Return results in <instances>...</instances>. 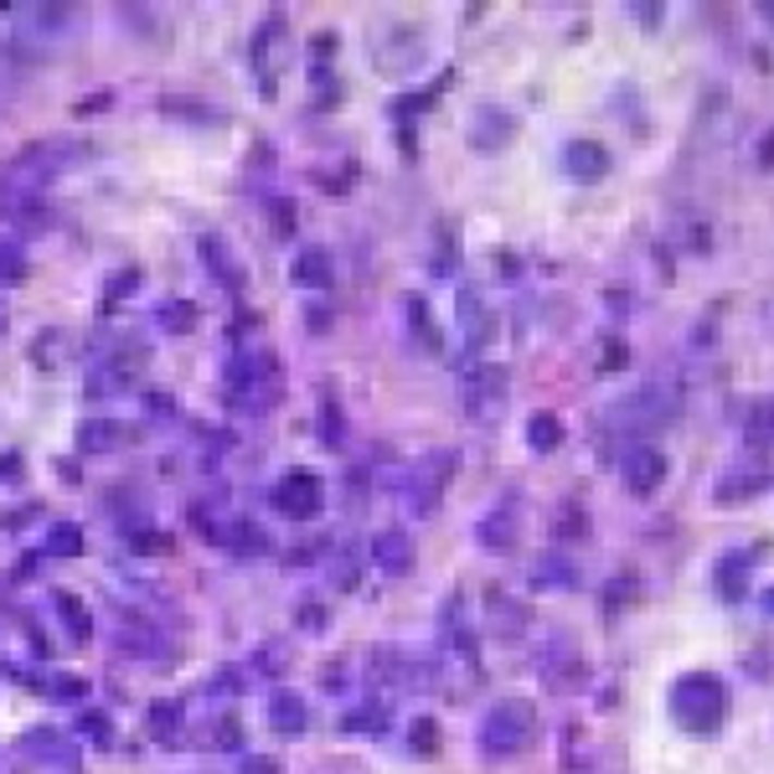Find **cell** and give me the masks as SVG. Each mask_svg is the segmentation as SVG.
Masks as SVG:
<instances>
[{"instance_id":"obj_16","label":"cell","mask_w":774,"mask_h":774,"mask_svg":"<svg viewBox=\"0 0 774 774\" xmlns=\"http://www.w3.org/2000/svg\"><path fill=\"white\" fill-rule=\"evenodd\" d=\"M305 723H310V708H305V697L299 692H274L269 697V728H274V734L299 738L305 734Z\"/></svg>"},{"instance_id":"obj_50","label":"cell","mask_w":774,"mask_h":774,"mask_svg":"<svg viewBox=\"0 0 774 774\" xmlns=\"http://www.w3.org/2000/svg\"><path fill=\"white\" fill-rule=\"evenodd\" d=\"M320 774H361V770H357V764H325Z\"/></svg>"},{"instance_id":"obj_36","label":"cell","mask_w":774,"mask_h":774,"mask_svg":"<svg viewBox=\"0 0 774 774\" xmlns=\"http://www.w3.org/2000/svg\"><path fill=\"white\" fill-rule=\"evenodd\" d=\"M207 744H218V749H238V744H243V723L233 713L218 717V723L207 728Z\"/></svg>"},{"instance_id":"obj_26","label":"cell","mask_w":774,"mask_h":774,"mask_svg":"<svg viewBox=\"0 0 774 774\" xmlns=\"http://www.w3.org/2000/svg\"><path fill=\"white\" fill-rule=\"evenodd\" d=\"M156 325L165 331V336H186V331L197 325V310H192L186 299H165V305L156 310Z\"/></svg>"},{"instance_id":"obj_9","label":"cell","mask_w":774,"mask_h":774,"mask_svg":"<svg viewBox=\"0 0 774 774\" xmlns=\"http://www.w3.org/2000/svg\"><path fill=\"white\" fill-rule=\"evenodd\" d=\"M619 476H625V486H630L636 496H651L655 486L666 480V455L651 450V444H636L630 455H619Z\"/></svg>"},{"instance_id":"obj_21","label":"cell","mask_w":774,"mask_h":774,"mask_svg":"<svg viewBox=\"0 0 774 774\" xmlns=\"http://www.w3.org/2000/svg\"><path fill=\"white\" fill-rule=\"evenodd\" d=\"M532 583L537 589H574L578 583V563L563 553H542L532 563Z\"/></svg>"},{"instance_id":"obj_7","label":"cell","mask_w":774,"mask_h":774,"mask_svg":"<svg viewBox=\"0 0 774 774\" xmlns=\"http://www.w3.org/2000/svg\"><path fill=\"white\" fill-rule=\"evenodd\" d=\"M367 563H372L378 574H388V578L414 574V537L403 532V527H388V532H378L372 542H367Z\"/></svg>"},{"instance_id":"obj_42","label":"cell","mask_w":774,"mask_h":774,"mask_svg":"<svg viewBox=\"0 0 774 774\" xmlns=\"http://www.w3.org/2000/svg\"><path fill=\"white\" fill-rule=\"evenodd\" d=\"M625 361H630L625 341H610V346H604V357H599V372H615V367H625Z\"/></svg>"},{"instance_id":"obj_43","label":"cell","mask_w":774,"mask_h":774,"mask_svg":"<svg viewBox=\"0 0 774 774\" xmlns=\"http://www.w3.org/2000/svg\"><path fill=\"white\" fill-rule=\"evenodd\" d=\"M299 630H325V604H299Z\"/></svg>"},{"instance_id":"obj_31","label":"cell","mask_w":774,"mask_h":774,"mask_svg":"<svg viewBox=\"0 0 774 774\" xmlns=\"http://www.w3.org/2000/svg\"><path fill=\"white\" fill-rule=\"evenodd\" d=\"M26 248H21L16 238H0V284H21L26 279Z\"/></svg>"},{"instance_id":"obj_46","label":"cell","mask_w":774,"mask_h":774,"mask_svg":"<svg viewBox=\"0 0 774 774\" xmlns=\"http://www.w3.org/2000/svg\"><path fill=\"white\" fill-rule=\"evenodd\" d=\"M243 774H279V764H274V759L248 754V759H243Z\"/></svg>"},{"instance_id":"obj_20","label":"cell","mask_w":774,"mask_h":774,"mask_svg":"<svg viewBox=\"0 0 774 774\" xmlns=\"http://www.w3.org/2000/svg\"><path fill=\"white\" fill-rule=\"evenodd\" d=\"M124 444V429L120 418H83L78 423V450L83 455H109Z\"/></svg>"},{"instance_id":"obj_25","label":"cell","mask_w":774,"mask_h":774,"mask_svg":"<svg viewBox=\"0 0 774 774\" xmlns=\"http://www.w3.org/2000/svg\"><path fill=\"white\" fill-rule=\"evenodd\" d=\"M52 610L62 615V625H67V636L88 640L94 636V615H88V604H83L78 594H52Z\"/></svg>"},{"instance_id":"obj_33","label":"cell","mask_w":774,"mask_h":774,"mask_svg":"<svg viewBox=\"0 0 774 774\" xmlns=\"http://www.w3.org/2000/svg\"><path fill=\"white\" fill-rule=\"evenodd\" d=\"M408 325L418 331V346H429V352H439V331H434V316H429V305L423 299H408Z\"/></svg>"},{"instance_id":"obj_40","label":"cell","mask_w":774,"mask_h":774,"mask_svg":"<svg viewBox=\"0 0 774 774\" xmlns=\"http://www.w3.org/2000/svg\"><path fill=\"white\" fill-rule=\"evenodd\" d=\"M83 734L94 738V744H99V749H109V744H114V734H109V723H103L99 713H83V723H78Z\"/></svg>"},{"instance_id":"obj_4","label":"cell","mask_w":774,"mask_h":774,"mask_svg":"<svg viewBox=\"0 0 774 774\" xmlns=\"http://www.w3.org/2000/svg\"><path fill=\"white\" fill-rule=\"evenodd\" d=\"M459 470V455L455 450H434V455L414 459V470H408V486H403V506L414 516H434L439 501H444V486L450 476Z\"/></svg>"},{"instance_id":"obj_5","label":"cell","mask_w":774,"mask_h":774,"mask_svg":"<svg viewBox=\"0 0 774 774\" xmlns=\"http://www.w3.org/2000/svg\"><path fill=\"white\" fill-rule=\"evenodd\" d=\"M274 506L284 516H295V521H310V516L325 512V486H320V476H310V470H290V476L274 486Z\"/></svg>"},{"instance_id":"obj_2","label":"cell","mask_w":774,"mask_h":774,"mask_svg":"<svg viewBox=\"0 0 774 774\" xmlns=\"http://www.w3.org/2000/svg\"><path fill=\"white\" fill-rule=\"evenodd\" d=\"M676 414H681L676 388H666V382H646V388L625 393L615 408H610V423L625 429V434H646V429H666Z\"/></svg>"},{"instance_id":"obj_39","label":"cell","mask_w":774,"mask_h":774,"mask_svg":"<svg viewBox=\"0 0 774 774\" xmlns=\"http://www.w3.org/2000/svg\"><path fill=\"white\" fill-rule=\"evenodd\" d=\"M165 114H197V120H222V109H207V103H186V99H160Z\"/></svg>"},{"instance_id":"obj_13","label":"cell","mask_w":774,"mask_h":774,"mask_svg":"<svg viewBox=\"0 0 774 774\" xmlns=\"http://www.w3.org/2000/svg\"><path fill=\"white\" fill-rule=\"evenodd\" d=\"M465 403H470V414L480 423H491L501 414V403H506V372H476V378H465Z\"/></svg>"},{"instance_id":"obj_6","label":"cell","mask_w":774,"mask_h":774,"mask_svg":"<svg viewBox=\"0 0 774 774\" xmlns=\"http://www.w3.org/2000/svg\"><path fill=\"white\" fill-rule=\"evenodd\" d=\"M0 218L11 222V228H21V233H41V228L52 222V207H47L37 192H26V186L0 176Z\"/></svg>"},{"instance_id":"obj_27","label":"cell","mask_w":774,"mask_h":774,"mask_svg":"<svg viewBox=\"0 0 774 774\" xmlns=\"http://www.w3.org/2000/svg\"><path fill=\"white\" fill-rule=\"evenodd\" d=\"M527 444H532L537 455H553L557 444H563V423H557V414H537L532 423H527Z\"/></svg>"},{"instance_id":"obj_17","label":"cell","mask_w":774,"mask_h":774,"mask_svg":"<svg viewBox=\"0 0 774 774\" xmlns=\"http://www.w3.org/2000/svg\"><path fill=\"white\" fill-rule=\"evenodd\" d=\"M476 537H480V548H491V553H506V548L516 542V506H512V501H501V512H486V516H480Z\"/></svg>"},{"instance_id":"obj_3","label":"cell","mask_w":774,"mask_h":774,"mask_svg":"<svg viewBox=\"0 0 774 774\" xmlns=\"http://www.w3.org/2000/svg\"><path fill=\"white\" fill-rule=\"evenodd\" d=\"M532 738H537V708L521 702V697H506V702H496L491 713L480 717V744L491 754H521Z\"/></svg>"},{"instance_id":"obj_30","label":"cell","mask_w":774,"mask_h":774,"mask_svg":"<svg viewBox=\"0 0 774 774\" xmlns=\"http://www.w3.org/2000/svg\"><path fill=\"white\" fill-rule=\"evenodd\" d=\"M21 749H26V754H37V759H52V764H73V754L62 749V738L52 734V728H41V734H26V738H21Z\"/></svg>"},{"instance_id":"obj_23","label":"cell","mask_w":774,"mask_h":774,"mask_svg":"<svg viewBox=\"0 0 774 774\" xmlns=\"http://www.w3.org/2000/svg\"><path fill=\"white\" fill-rule=\"evenodd\" d=\"M341 728H346V734H382V728H388V702H382V697L357 702L352 713L341 717Z\"/></svg>"},{"instance_id":"obj_45","label":"cell","mask_w":774,"mask_h":774,"mask_svg":"<svg viewBox=\"0 0 774 774\" xmlns=\"http://www.w3.org/2000/svg\"><path fill=\"white\" fill-rule=\"evenodd\" d=\"M139 284V269H124V274L109 279V299H120V290H135Z\"/></svg>"},{"instance_id":"obj_38","label":"cell","mask_w":774,"mask_h":774,"mask_svg":"<svg viewBox=\"0 0 774 774\" xmlns=\"http://www.w3.org/2000/svg\"><path fill=\"white\" fill-rule=\"evenodd\" d=\"M243 687H248V676H243L238 666H222V672L207 681V697H238Z\"/></svg>"},{"instance_id":"obj_1","label":"cell","mask_w":774,"mask_h":774,"mask_svg":"<svg viewBox=\"0 0 774 774\" xmlns=\"http://www.w3.org/2000/svg\"><path fill=\"white\" fill-rule=\"evenodd\" d=\"M672 717L687 734H717L723 717H728V687L713 672H687L672 681Z\"/></svg>"},{"instance_id":"obj_18","label":"cell","mask_w":774,"mask_h":774,"mask_svg":"<svg viewBox=\"0 0 774 774\" xmlns=\"http://www.w3.org/2000/svg\"><path fill=\"white\" fill-rule=\"evenodd\" d=\"M764 486H770V476H764V470H728V476L717 480L713 501H717V506H744V501H754Z\"/></svg>"},{"instance_id":"obj_37","label":"cell","mask_w":774,"mask_h":774,"mask_svg":"<svg viewBox=\"0 0 774 774\" xmlns=\"http://www.w3.org/2000/svg\"><path fill=\"white\" fill-rule=\"evenodd\" d=\"M130 548L145 557H160L171 553V532H150V527H139V532H130Z\"/></svg>"},{"instance_id":"obj_22","label":"cell","mask_w":774,"mask_h":774,"mask_svg":"<svg viewBox=\"0 0 774 774\" xmlns=\"http://www.w3.org/2000/svg\"><path fill=\"white\" fill-rule=\"evenodd\" d=\"M222 542H228L238 557H263L269 553V532H263L258 521H233V527H222Z\"/></svg>"},{"instance_id":"obj_24","label":"cell","mask_w":774,"mask_h":774,"mask_svg":"<svg viewBox=\"0 0 774 774\" xmlns=\"http://www.w3.org/2000/svg\"><path fill=\"white\" fill-rule=\"evenodd\" d=\"M83 527L78 521H52L47 527V542H41V553H52V557H83Z\"/></svg>"},{"instance_id":"obj_35","label":"cell","mask_w":774,"mask_h":774,"mask_svg":"<svg viewBox=\"0 0 774 774\" xmlns=\"http://www.w3.org/2000/svg\"><path fill=\"white\" fill-rule=\"evenodd\" d=\"M320 439H325V444H341V439H346V418H341L336 397H320Z\"/></svg>"},{"instance_id":"obj_10","label":"cell","mask_w":774,"mask_h":774,"mask_svg":"<svg viewBox=\"0 0 774 774\" xmlns=\"http://www.w3.org/2000/svg\"><path fill=\"white\" fill-rule=\"evenodd\" d=\"M197 254H201V263L212 269V279H218V284L228 290V295H243V284H248V274H243V263L233 258V248H228V238H222V233H201Z\"/></svg>"},{"instance_id":"obj_51","label":"cell","mask_w":774,"mask_h":774,"mask_svg":"<svg viewBox=\"0 0 774 774\" xmlns=\"http://www.w3.org/2000/svg\"><path fill=\"white\" fill-rule=\"evenodd\" d=\"M759 16H764V21H774V0H764V5H759Z\"/></svg>"},{"instance_id":"obj_34","label":"cell","mask_w":774,"mask_h":774,"mask_svg":"<svg viewBox=\"0 0 774 774\" xmlns=\"http://www.w3.org/2000/svg\"><path fill=\"white\" fill-rule=\"evenodd\" d=\"M408 744H414V754L434 759V754H439V723H434V717H429V713L414 717V728H408Z\"/></svg>"},{"instance_id":"obj_8","label":"cell","mask_w":774,"mask_h":774,"mask_svg":"<svg viewBox=\"0 0 774 774\" xmlns=\"http://www.w3.org/2000/svg\"><path fill=\"white\" fill-rule=\"evenodd\" d=\"M516 135V120H512V109H501V103H480L476 114H470V145L476 150H506Z\"/></svg>"},{"instance_id":"obj_41","label":"cell","mask_w":774,"mask_h":774,"mask_svg":"<svg viewBox=\"0 0 774 774\" xmlns=\"http://www.w3.org/2000/svg\"><path fill=\"white\" fill-rule=\"evenodd\" d=\"M47 692L52 697H88V681H78V676H52Z\"/></svg>"},{"instance_id":"obj_11","label":"cell","mask_w":774,"mask_h":774,"mask_svg":"<svg viewBox=\"0 0 774 774\" xmlns=\"http://www.w3.org/2000/svg\"><path fill=\"white\" fill-rule=\"evenodd\" d=\"M120 651L135 655V661H165V655H171V640H165L160 625L130 615V619H120Z\"/></svg>"},{"instance_id":"obj_28","label":"cell","mask_w":774,"mask_h":774,"mask_svg":"<svg viewBox=\"0 0 774 774\" xmlns=\"http://www.w3.org/2000/svg\"><path fill=\"white\" fill-rule=\"evenodd\" d=\"M738 414H744V429L754 439H774V397H749Z\"/></svg>"},{"instance_id":"obj_49","label":"cell","mask_w":774,"mask_h":774,"mask_svg":"<svg viewBox=\"0 0 774 774\" xmlns=\"http://www.w3.org/2000/svg\"><path fill=\"white\" fill-rule=\"evenodd\" d=\"M759 165H764V171H774V135L764 139V150H759Z\"/></svg>"},{"instance_id":"obj_14","label":"cell","mask_w":774,"mask_h":774,"mask_svg":"<svg viewBox=\"0 0 774 774\" xmlns=\"http://www.w3.org/2000/svg\"><path fill=\"white\" fill-rule=\"evenodd\" d=\"M563 165H568V176L574 181H604L610 176V150H604L599 139H568Z\"/></svg>"},{"instance_id":"obj_53","label":"cell","mask_w":774,"mask_h":774,"mask_svg":"<svg viewBox=\"0 0 774 774\" xmlns=\"http://www.w3.org/2000/svg\"><path fill=\"white\" fill-rule=\"evenodd\" d=\"M764 610H770V615H774V589H770V594H764Z\"/></svg>"},{"instance_id":"obj_32","label":"cell","mask_w":774,"mask_h":774,"mask_svg":"<svg viewBox=\"0 0 774 774\" xmlns=\"http://www.w3.org/2000/svg\"><path fill=\"white\" fill-rule=\"evenodd\" d=\"M181 702H150V734L156 738H176L181 734Z\"/></svg>"},{"instance_id":"obj_19","label":"cell","mask_w":774,"mask_h":774,"mask_svg":"<svg viewBox=\"0 0 774 774\" xmlns=\"http://www.w3.org/2000/svg\"><path fill=\"white\" fill-rule=\"evenodd\" d=\"M754 557L759 553H723L717 557V594L723 599H744V589H749V574H754Z\"/></svg>"},{"instance_id":"obj_12","label":"cell","mask_w":774,"mask_h":774,"mask_svg":"<svg viewBox=\"0 0 774 774\" xmlns=\"http://www.w3.org/2000/svg\"><path fill=\"white\" fill-rule=\"evenodd\" d=\"M455 320H459V331H465V341H470V352H480L486 341L496 336V316L486 310L480 290H459L455 295Z\"/></svg>"},{"instance_id":"obj_48","label":"cell","mask_w":774,"mask_h":774,"mask_svg":"<svg viewBox=\"0 0 774 774\" xmlns=\"http://www.w3.org/2000/svg\"><path fill=\"white\" fill-rule=\"evenodd\" d=\"M21 476V455H5V465H0V480H16Z\"/></svg>"},{"instance_id":"obj_44","label":"cell","mask_w":774,"mask_h":774,"mask_svg":"<svg viewBox=\"0 0 774 774\" xmlns=\"http://www.w3.org/2000/svg\"><path fill=\"white\" fill-rule=\"evenodd\" d=\"M320 687H325V692H341V687H346V661L325 666V672H320Z\"/></svg>"},{"instance_id":"obj_15","label":"cell","mask_w":774,"mask_h":774,"mask_svg":"<svg viewBox=\"0 0 774 774\" xmlns=\"http://www.w3.org/2000/svg\"><path fill=\"white\" fill-rule=\"evenodd\" d=\"M331 254L320 248V243H310V248H299L295 263H290V279H295L299 290H331Z\"/></svg>"},{"instance_id":"obj_29","label":"cell","mask_w":774,"mask_h":774,"mask_svg":"<svg viewBox=\"0 0 774 774\" xmlns=\"http://www.w3.org/2000/svg\"><path fill=\"white\" fill-rule=\"evenodd\" d=\"M325 574H331V583H336V589H357L361 557L352 553V548H336V553L325 557Z\"/></svg>"},{"instance_id":"obj_52","label":"cell","mask_w":774,"mask_h":774,"mask_svg":"<svg viewBox=\"0 0 774 774\" xmlns=\"http://www.w3.org/2000/svg\"><path fill=\"white\" fill-rule=\"evenodd\" d=\"M0 336H5V299H0Z\"/></svg>"},{"instance_id":"obj_47","label":"cell","mask_w":774,"mask_h":774,"mask_svg":"<svg viewBox=\"0 0 774 774\" xmlns=\"http://www.w3.org/2000/svg\"><path fill=\"white\" fill-rule=\"evenodd\" d=\"M145 403H150V414H176V397H165V393H150Z\"/></svg>"}]
</instances>
